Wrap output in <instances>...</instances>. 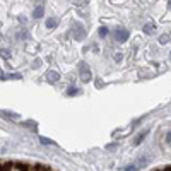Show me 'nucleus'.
<instances>
[{"label":"nucleus","instance_id":"obj_1","mask_svg":"<svg viewBox=\"0 0 171 171\" xmlns=\"http://www.w3.org/2000/svg\"><path fill=\"white\" fill-rule=\"evenodd\" d=\"M115 40L120 41V43H125L127 40H128V31L127 29H116V34H115Z\"/></svg>","mask_w":171,"mask_h":171},{"label":"nucleus","instance_id":"obj_2","mask_svg":"<svg viewBox=\"0 0 171 171\" xmlns=\"http://www.w3.org/2000/svg\"><path fill=\"white\" fill-rule=\"evenodd\" d=\"M81 79H82V82H89L91 81L89 69H87V65H86V63H82V65H81Z\"/></svg>","mask_w":171,"mask_h":171},{"label":"nucleus","instance_id":"obj_3","mask_svg":"<svg viewBox=\"0 0 171 171\" xmlns=\"http://www.w3.org/2000/svg\"><path fill=\"white\" fill-rule=\"evenodd\" d=\"M56 26H58V19L56 17H50L48 21H46V27H48V29H55Z\"/></svg>","mask_w":171,"mask_h":171},{"label":"nucleus","instance_id":"obj_4","mask_svg":"<svg viewBox=\"0 0 171 171\" xmlns=\"http://www.w3.org/2000/svg\"><path fill=\"white\" fill-rule=\"evenodd\" d=\"M43 15H45V7H43V5H40V7H36V9H34V12H33V17L40 19V17H43Z\"/></svg>","mask_w":171,"mask_h":171},{"label":"nucleus","instance_id":"obj_5","mask_svg":"<svg viewBox=\"0 0 171 171\" xmlns=\"http://www.w3.org/2000/svg\"><path fill=\"white\" fill-rule=\"evenodd\" d=\"M149 134V130H144V132H140V134L135 137V140H134V145H139V144H142V140H144V137Z\"/></svg>","mask_w":171,"mask_h":171},{"label":"nucleus","instance_id":"obj_6","mask_svg":"<svg viewBox=\"0 0 171 171\" xmlns=\"http://www.w3.org/2000/svg\"><path fill=\"white\" fill-rule=\"evenodd\" d=\"M58 79H60V74H58V72L52 70V72L48 74V81H50V82H56Z\"/></svg>","mask_w":171,"mask_h":171},{"label":"nucleus","instance_id":"obj_7","mask_svg":"<svg viewBox=\"0 0 171 171\" xmlns=\"http://www.w3.org/2000/svg\"><path fill=\"white\" fill-rule=\"evenodd\" d=\"M77 31H79V33H75L74 38H75V40H84V38H86V33H84V27H82L81 24H79V29H77Z\"/></svg>","mask_w":171,"mask_h":171},{"label":"nucleus","instance_id":"obj_8","mask_svg":"<svg viewBox=\"0 0 171 171\" xmlns=\"http://www.w3.org/2000/svg\"><path fill=\"white\" fill-rule=\"evenodd\" d=\"M144 33L145 34H152L154 33V24H145V26H144Z\"/></svg>","mask_w":171,"mask_h":171},{"label":"nucleus","instance_id":"obj_9","mask_svg":"<svg viewBox=\"0 0 171 171\" xmlns=\"http://www.w3.org/2000/svg\"><path fill=\"white\" fill-rule=\"evenodd\" d=\"M81 91H79V87H69V91H67V94L69 96H74V94H79Z\"/></svg>","mask_w":171,"mask_h":171},{"label":"nucleus","instance_id":"obj_10","mask_svg":"<svg viewBox=\"0 0 171 171\" xmlns=\"http://www.w3.org/2000/svg\"><path fill=\"white\" fill-rule=\"evenodd\" d=\"M99 36L101 38H104V36H108V27H99Z\"/></svg>","mask_w":171,"mask_h":171},{"label":"nucleus","instance_id":"obj_11","mask_svg":"<svg viewBox=\"0 0 171 171\" xmlns=\"http://www.w3.org/2000/svg\"><path fill=\"white\" fill-rule=\"evenodd\" d=\"M168 41H169V34H164V36L159 38V43H161V45H164V43H168Z\"/></svg>","mask_w":171,"mask_h":171},{"label":"nucleus","instance_id":"obj_12","mask_svg":"<svg viewBox=\"0 0 171 171\" xmlns=\"http://www.w3.org/2000/svg\"><path fill=\"white\" fill-rule=\"evenodd\" d=\"M0 56H2V58H9V56H10V53H9L7 50H0Z\"/></svg>","mask_w":171,"mask_h":171},{"label":"nucleus","instance_id":"obj_13","mask_svg":"<svg viewBox=\"0 0 171 171\" xmlns=\"http://www.w3.org/2000/svg\"><path fill=\"white\" fill-rule=\"evenodd\" d=\"M40 140H41V144H45V145H48V144H55L53 140H50V139H45V137H41Z\"/></svg>","mask_w":171,"mask_h":171},{"label":"nucleus","instance_id":"obj_14","mask_svg":"<svg viewBox=\"0 0 171 171\" xmlns=\"http://www.w3.org/2000/svg\"><path fill=\"white\" fill-rule=\"evenodd\" d=\"M122 58H123L122 53H115V62H122Z\"/></svg>","mask_w":171,"mask_h":171},{"label":"nucleus","instance_id":"obj_15","mask_svg":"<svg viewBox=\"0 0 171 171\" xmlns=\"http://www.w3.org/2000/svg\"><path fill=\"white\" fill-rule=\"evenodd\" d=\"M115 147H116V144H110L106 149H108V151H113V149H115Z\"/></svg>","mask_w":171,"mask_h":171},{"label":"nucleus","instance_id":"obj_16","mask_svg":"<svg viewBox=\"0 0 171 171\" xmlns=\"http://www.w3.org/2000/svg\"><path fill=\"white\" fill-rule=\"evenodd\" d=\"M166 139H168V142H171V132H168V135H166Z\"/></svg>","mask_w":171,"mask_h":171},{"label":"nucleus","instance_id":"obj_17","mask_svg":"<svg viewBox=\"0 0 171 171\" xmlns=\"http://www.w3.org/2000/svg\"><path fill=\"white\" fill-rule=\"evenodd\" d=\"M169 9H171V0H169Z\"/></svg>","mask_w":171,"mask_h":171},{"label":"nucleus","instance_id":"obj_18","mask_svg":"<svg viewBox=\"0 0 171 171\" xmlns=\"http://www.w3.org/2000/svg\"><path fill=\"white\" fill-rule=\"evenodd\" d=\"M169 56H171V53H169Z\"/></svg>","mask_w":171,"mask_h":171}]
</instances>
